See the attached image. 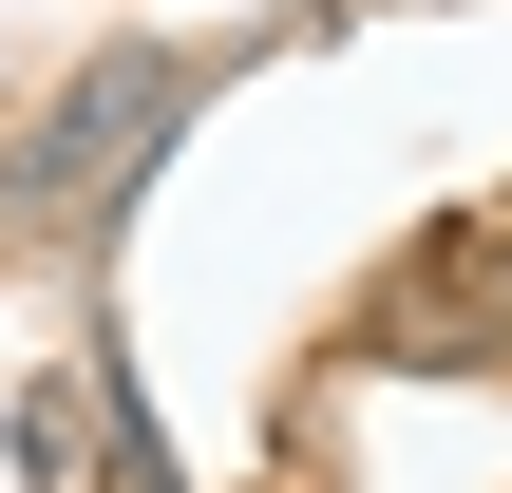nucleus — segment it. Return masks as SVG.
<instances>
[{"mask_svg":"<svg viewBox=\"0 0 512 493\" xmlns=\"http://www.w3.org/2000/svg\"><path fill=\"white\" fill-rule=\"evenodd\" d=\"M171 114H190V76H171V57H114V76H76V114H57V133H19V190L95 209L133 152H171Z\"/></svg>","mask_w":512,"mask_h":493,"instance_id":"obj_1","label":"nucleus"},{"mask_svg":"<svg viewBox=\"0 0 512 493\" xmlns=\"http://www.w3.org/2000/svg\"><path fill=\"white\" fill-rule=\"evenodd\" d=\"M19 475L38 493H114V399H95V380H38V399H19Z\"/></svg>","mask_w":512,"mask_h":493,"instance_id":"obj_2","label":"nucleus"}]
</instances>
